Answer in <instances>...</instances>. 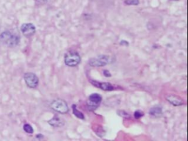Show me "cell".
<instances>
[{
  "label": "cell",
  "mask_w": 188,
  "mask_h": 141,
  "mask_svg": "<svg viewBox=\"0 0 188 141\" xmlns=\"http://www.w3.org/2000/svg\"><path fill=\"white\" fill-rule=\"evenodd\" d=\"M20 37L18 35L14 34L10 31L3 32L0 34V43L7 47H15L19 44Z\"/></svg>",
  "instance_id": "6da1fadb"
},
{
  "label": "cell",
  "mask_w": 188,
  "mask_h": 141,
  "mask_svg": "<svg viewBox=\"0 0 188 141\" xmlns=\"http://www.w3.org/2000/svg\"><path fill=\"white\" fill-rule=\"evenodd\" d=\"M81 61V57L76 52H68L65 55L64 62L66 66L70 67H75L80 64Z\"/></svg>",
  "instance_id": "7a4b0ae2"
},
{
  "label": "cell",
  "mask_w": 188,
  "mask_h": 141,
  "mask_svg": "<svg viewBox=\"0 0 188 141\" xmlns=\"http://www.w3.org/2000/svg\"><path fill=\"white\" fill-rule=\"evenodd\" d=\"M111 58L108 55H99L96 58H93L88 61V64L93 67H102L110 63Z\"/></svg>",
  "instance_id": "3957f363"
},
{
  "label": "cell",
  "mask_w": 188,
  "mask_h": 141,
  "mask_svg": "<svg viewBox=\"0 0 188 141\" xmlns=\"http://www.w3.org/2000/svg\"><path fill=\"white\" fill-rule=\"evenodd\" d=\"M50 107L54 110L59 112L60 114H66L69 112V107H68L67 103L63 99H55L52 101Z\"/></svg>",
  "instance_id": "277c9868"
},
{
  "label": "cell",
  "mask_w": 188,
  "mask_h": 141,
  "mask_svg": "<svg viewBox=\"0 0 188 141\" xmlns=\"http://www.w3.org/2000/svg\"><path fill=\"white\" fill-rule=\"evenodd\" d=\"M102 100V96L98 93H93L88 97V107L90 110H95L98 108Z\"/></svg>",
  "instance_id": "5b68a950"
},
{
  "label": "cell",
  "mask_w": 188,
  "mask_h": 141,
  "mask_svg": "<svg viewBox=\"0 0 188 141\" xmlns=\"http://www.w3.org/2000/svg\"><path fill=\"white\" fill-rule=\"evenodd\" d=\"M25 82L27 85L30 88H35L38 85L39 80L37 76L33 73H26L24 75Z\"/></svg>",
  "instance_id": "8992f818"
},
{
  "label": "cell",
  "mask_w": 188,
  "mask_h": 141,
  "mask_svg": "<svg viewBox=\"0 0 188 141\" xmlns=\"http://www.w3.org/2000/svg\"><path fill=\"white\" fill-rule=\"evenodd\" d=\"M21 31L23 33L24 35L26 37H30L35 33L36 29L35 27L31 23H25L23 24L21 27Z\"/></svg>",
  "instance_id": "52a82bcc"
},
{
  "label": "cell",
  "mask_w": 188,
  "mask_h": 141,
  "mask_svg": "<svg viewBox=\"0 0 188 141\" xmlns=\"http://www.w3.org/2000/svg\"><path fill=\"white\" fill-rule=\"evenodd\" d=\"M91 83L92 85H94V86L97 87V88H101L103 91H111L114 90V86L113 85H111L109 82H97V81L95 80H91Z\"/></svg>",
  "instance_id": "ba28073f"
},
{
  "label": "cell",
  "mask_w": 188,
  "mask_h": 141,
  "mask_svg": "<svg viewBox=\"0 0 188 141\" xmlns=\"http://www.w3.org/2000/svg\"><path fill=\"white\" fill-rule=\"evenodd\" d=\"M166 99L169 103H170L172 105L175 106V107L181 106L184 104L183 99L179 96H175V95H168L166 96Z\"/></svg>",
  "instance_id": "9c48e42d"
},
{
  "label": "cell",
  "mask_w": 188,
  "mask_h": 141,
  "mask_svg": "<svg viewBox=\"0 0 188 141\" xmlns=\"http://www.w3.org/2000/svg\"><path fill=\"white\" fill-rule=\"evenodd\" d=\"M48 123L54 127H60V126H63L64 125V122L58 115H55L53 118H52L51 120L48 121Z\"/></svg>",
  "instance_id": "30bf717a"
},
{
  "label": "cell",
  "mask_w": 188,
  "mask_h": 141,
  "mask_svg": "<svg viewBox=\"0 0 188 141\" xmlns=\"http://www.w3.org/2000/svg\"><path fill=\"white\" fill-rule=\"evenodd\" d=\"M150 115L153 117H155V118H159V117L162 116V107H154L152 108H151V110L149 111Z\"/></svg>",
  "instance_id": "8fae6325"
},
{
  "label": "cell",
  "mask_w": 188,
  "mask_h": 141,
  "mask_svg": "<svg viewBox=\"0 0 188 141\" xmlns=\"http://www.w3.org/2000/svg\"><path fill=\"white\" fill-rule=\"evenodd\" d=\"M72 109H73V112H74V115H75V116H77V118H80V119H85V116H84L83 113V112H80V110H77L76 105H74H74L72 106Z\"/></svg>",
  "instance_id": "7c38bea8"
},
{
  "label": "cell",
  "mask_w": 188,
  "mask_h": 141,
  "mask_svg": "<svg viewBox=\"0 0 188 141\" xmlns=\"http://www.w3.org/2000/svg\"><path fill=\"white\" fill-rule=\"evenodd\" d=\"M124 4L126 5H138L140 4V0H125Z\"/></svg>",
  "instance_id": "4fadbf2b"
},
{
  "label": "cell",
  "mask_w": 188,
  "mask_h": 141,
  "mask_svg": "<svg viewBox=\"0 0 188 141\" xmlns=\"http://www.w3.org/2000/svg\"><path fill=\"white\" fill-rule=\"evenodd\" d=\"M24 130L26 131L27 133H28V134H32L33 133V128L29 123H25L24 125Z\"/></svg>",
  "instance_id": "5bb4252c"
},
{
  "label": "cell",
  "mask_w": 188,
  "mask_h": 141,
  "mask_svg": "<svg viewBox=\"0 0 188 141\" xmlns=\"http://www.w3.org/2000/svg\"><path fill=\"white\" fill-rule=\"evenodd\" d=\"M143 116H144V112L142 110H136L135 112H134V118L135 119H139V118H142Z\"/></svg>",
  "instance_id": "9a60e30c"
},
{
  "label": "cell",
  "mask_w": 188,
  "mask_h": 141,
  "mask_svg": "<svg viewBox=\"0 0 188 141\" xmlns=\"http://www.w3.org/2000/svg\"><path fill=\"white\" fill-rule=\"evenodd\" d=\"M118 114L120 115V116L122 117V118H130V115H129V113H127V112L124 110H118Z\"/></svg>",
  "instance_id": "2e32d148"
},
{
  "label": "cell",
  "mask_w": 188,
  "mask_h": 141,
  "mask_svg": "<svg viewBox=\"0 0 188 141\" xmlns=\"http://www.w3.org/2000/svg\"><path fill=\"white\" fill-rule=\"evenodd\" d=\"M103 74H104V75H105V77H111V74H110V71H109L108 70H104L103 71Z\"/></svg>",
  "instance_id": "e0dca14e"
},
{
  "label": "cell",
  "mask_w": 188,
  "mask_h": 141,
  "mask_svg": "<svg viewBox=\"0 0 188 141\" xmlns=\"http://www.w3.org/2000/svg\"><path fill=\"white\" fill-rule=\"evenodd\" d=\"M35 1L40 4H46V3H48L50 0H35Z\"/></svg>",
  "instance_id": "ac0fdd59"
},
{
  "label": "cell",
  "mask_w": 188,
  "mask_h": 141,
  "mask_svg": "<svg viewBox=\"0 0 188 141\" xmlns=\"http://www.w3.org/2000/svg\"><path fill=\"white\" fill-rule=\"evenodd\" d=\"M124 44H126V46L129 45V44H128V43L126 42V41H121V45H123V44H124Z\"/></svg>",
  "instance_id": "d6986e66"
},
{
  "label": "cell",
  "mask_w": 188,
  "mask_h": 141,
  "mask_svg": "<svg viewBox=\"0 0 188 141\" xmlns=\"http://www.w3.org/2000/svg\"><path fill=\"white\" fill-rule=\"evenodd\" d=\"M171 1H178V0H171Z\"/></svg>",
  "instance_id": "ffe728a7"
}]
</instances>
